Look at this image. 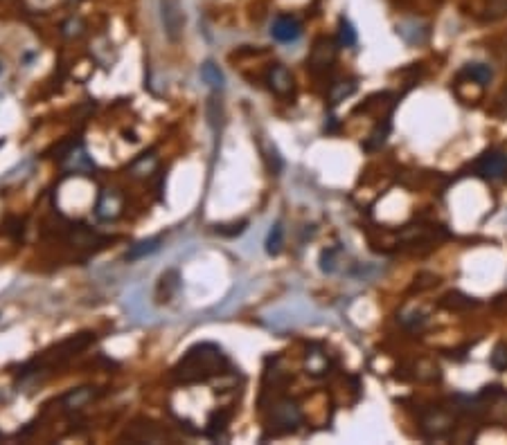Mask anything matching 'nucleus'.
I'll return each instance as SVG.
<instances>
[{"label":"nucleus","instance_id":"a211bd4d","mask_svg":"<svg viewBox=\"0 0 507 445\" xmlns=\"http://www.w3.org/2000/svg\"><path fill=\"white\" fill-rule=\"evenodd\" d=\"M221 102L217 99V95L210 99V104H208V120H210V124H212V128H217L219 124H221Z\"/></svg>","mask_w":507,"mask_h":445},{"label":"nucleus","instance_id":"6e6552de","mask_svg":"<svg viewBox=\"0 0 507 445\" xmlns=\"http://www.w3.org/2000/svg\"><path fill=\"white\" fill-rule=\"evenodd\" d=\"M424 432L431 434V436H442L444 432H449L451 427H454V421H451V416L442 409H435L429 419H424Z\"/></svg>","mask_w":507,"mask_h":445},{"label":"nucleus","instance_id":"9d476101","mask_svg":"<svg viewBox=\"0 0 507 445\" xmlns=\"http://www.w3.org/2000/svg\"><path fill=\"white\" fill-rule=\"evenodd\" d=\"M462 77L471 79L478 85H487L491 81V77H494V70H491L487 63H469V66H464Z\"/></svg>","mask_w":507,"mask_h":445},{"label":"nucleus","instance_id":"39448f33","mask_svg":"<svg viewBox=\"0 0 507 445\" xmlns=\"http://www.w3.org/2000/svg\"><path fill=\"white\" fill-rule=\"evenodd\" d=\"M266 81H269V88L273 90V95L282 97V99H289L293 95V75L289 73V68L287 66H282V63H275L271 70H269V75H266Z\"/></svg>","mask_w":507,"mask_h":445},{"label":"nucleus","instance_id":"9b49d317","mask_svg":"<svg viewBox=\"0 0 507 445\" xmlns=\"http://www.w3.org/2000/svg\"><path fill=\"white\" fill-rule=\"evenodd\" d=\"M334 56H336V48H334V41H327V38H322L318 46L314 48V54H312V66H327L334 61Z\"/></svg>","mask_w":507,"mask_h":445},{"label":"nucleus","instance_id":"f03ea898","mask_svg":"<svg viewBox=\"0 0 507 445\" xmlns=\"http://www.w3.org/2000/svg\"><path fill=\"white\" fill-rule=\"evenodd\" d=\"M160 21L165 27V36L176 43L185 30V14L178 0H160Z\"/></svg>","mask_w":507,"mask_h":445},{"label":"nucleus","instance_id":"1a4fd4ad","mask_svg":"<svg viewBox=\"0 0 507 445\" xmlns=\"http://www.w3.org/2000/svg\"><path fill=\"white\" fill-rule=\"evenodd\" d=\"M397 34L406 41L411 43V46H417V43H424L429 38V27L421 25L417 21H408V23H401L397 25Z\"/></svg>","mask_w":507,"mask_h":445},{"label":"nucleus","instance_id":"ddd939ff","mask_svg":"<svg viewBox=\"0 0 507 445\" xmlns=\"http://www.w3.org/2000/svg\"><path fill=\"white\" fill-rule=\"evenodd\" d=\"M160 248V239H149V241H140L138 246H133L129 252H126V261H138V259H143V256L147 254H153Z\"/></svg>","mask_w":507,"mask_h":445},{"label":"nucleus","instance_id":"f8f14e48","mask_svg":"<svg viewBox=\"0 0 507 445\" xmlns=\"http://www.w3.org/2000/svg\"><path fill=\"white\" fill-rule=\"evenodd\" d=\"M201 79H203V83H208L210 88H215V90L223 88V73L215 61H205L201 66Z\"/></svg>","mask_w":507,"mask_h":445},{"label":"nucleus","instance_id":"20e7f679","mask_svg":"<svg viewBox=\"0 0 507 445\" xmlns=\"http://www.w3.org/2000/svg\"><path fill=\"white\" fill-rule=\"evenodd\" d=\"M271 36L277 43H295L302 36V23L291 14H280L271 25Z\"/></svg>","mask_w":507,"mask_h":445},{"label":"nucleus","instance_id":"4468645a","mask_svg":"<svg viewBox=\"0 0 507 445\" xmlns=\"http://www.w3.org/2000/svg\"><path fill=\"white\" fill-rule=\"evenodd\" d=\"M282 243H285V227H282V223H275L269 236H266V252L271 256H277L282 250Z\"/></svg>","mask_w":507,"mask_h":445},{"label":"nucleus","instance_id":"dca6fc26","mask_svg":"<svg viewBox=\"0 0 507 445\" xmlns=\"http://www.w3.org/2000/svg\"><path fill=\"white\" fill-rule=\"evenodd\" d=\"M489 365L496 371H507V344H498L489 357Z\"/></svg>","mask_w":507,"mask_h":445},{"label":"nucleus","instance_id":"423d86ee","mask_svg":"<svg viewBox=\"0 0 507 445\" xmlns=\"http://www.w3.org/2000/svg\"><path fill=\"white\" fill-rule=\"evenodd\" d=\"M273 421H275V425L282 427V432H291V429H295V427H298V423H300V412H298V407H295L293 403L285 400V403H280L275 407Z\"/></svg>","mask_w":507,"mask_h":445},{"label":"nucleus","instance_id":"2eb2a0df","mask_svg":"<svg viewBox=\"0 0 507 445\" xmlns=\"http://www.w3.org/2000/svg\"><path fill=\"white\" fill-rule=\"evenodd\" d=\"M338 46L341 48L357 46V30L352 27V23L347 19H341V23H338Z\"/></svg>","mask_w":507,"mask_h":445},{"label":"nucleus","instance_id":"f257e3e1","mask_svg":"<svg viewBox=\"0 0 507 445\" xmlns=\"http://www.w3.org/2000/svg\"><path fill=\"white\" fill-rule=\"evenodd\" d=\"M225 367H228V360H225V355L221 353L219 347H215V344H196L178 362L176 376L180 378V382L190 384L205 380L210 376H217Z\"/></svg>","mask_w":507,"mask_h":445},{"label":"nucleus","instance_id":"7ed1b4c3","mask_svg":"<svg viewBox=\"0 0 507 445\" xmlns=\"http://www.w3.org/2000/svg\"><path fill=\"white\" fill-rule=\"evenodd\" d=\"M476 174L485 180H501L507 176V153L489 151L476 162Z\"/></svg>","mask_w":507,"mask_h":445},{"label":"nucleus","instance_id":"f3484780","mask_svg":"<svg viewBox=\"0 0 507 445\" xmlns=\"http://www.w3.org/2000/svg\"><path fill=\"white\" fill-rule=\"evenodd\" d=\"M307 367H309V371L314 373V376H318V373H322V371L327 369L325 355H322V353H309V357H307Z\"/></svg>","mask_w":507,"mask_h":445},{"label":"nucleus","instance_id":"6ab92c4d","mask_svg":"<svg viewBox=\"0 0 507 445\" xmlns=\"http://www.w3.org/2000/svg\"><path fill=\"white\" fill-rule=\"evenodd\" d=\"M354 88H357V85L354 83H347V85H343V83H336L334 85V90H332V95H329V99H332V104H338V102H341V99L343 97H347V95H352V93H354Z\"/></svg>","mask_w":507,"mask_h":445},{"label":"nucleus","instance_id":"0eeeda50","mask_svg":"<svg viewBox=\"0 0 507 445\" xmlns=\"http://www.w3.org/2000/svg\"><path fill=\"white\" fill-rule=\"evenodd\" d=\"M122 209V203H120V198L118 194H113V192H102L100 196V203H97L95 207V214H97V219L100 221H113L120 214Z\"/></svg>","mask_w":507,"mask_h":445}]
</instances>
